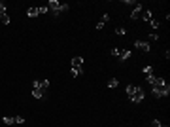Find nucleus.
Returning a JSON list of instances; mask_svg holds the SVG:
<instances>
[{
  "label": "nucleus",
  "mask_w": 170,
  "mask_h": 127,
  "mask_svg": "<svg viewBox=\"0 0 170 127\" xmlns=\"http://www.w3.org/2000/svg\"><path fill=\"white\" fill-rule=\"evenodd\" d=\"M15 123H25V118H23V116H15Z\"/></svg>",
  "instance_id": "obj_23"
},
{
  "label": "nucleus",
  "mask_w": 170,
  "mask_h": 127,
  "mask_svg": "<svg viewBox=\"0 0 170 127\" xmlns=\"http://www.w3.org/2000/svg\"><path fill=\"white\" fill-rule=\"evenodd\" d=\"M144 89H142L140 85H134V84H131V85H127V97L131 99V102H142L144 101Z\"/></svg>",
  "instance_id": "obj_2"
},
{
  "label": "nucleus",
  "mask_w": 170,
  "mask_h": 127,
  "mask_svg": "<svg viewBox=\"0 0 170 127\" xmlns=\"http://www.w3.org/2000/svg\"><path fill=\"white\" fill-rule=\"evenodd\" d=\"M161 125H163V123H161L159 120H153V121H151V127H161Z\"/></svg>",
  "instance_id": "obj_26"
},
{
  "label": "nucleus",
  "mask_w": 170,
  "mask_h": 127,
  "mask_svg": "<svg viewBox=\"0 0 170 127\" xmlns=\"http://www.w3.org/2000/svg\"><path fill=\"white\" fill-rule=\"evenodd\" d=\"M0 23H2V25H10V13H8V11H6V13H0Z\"/></svg>",
  "instance_id": "obj_12"
},
{
  "label": "nucleus",
  "mask_w": 170,
  "mask_h": 127,
  "mask_svg": "<svg viewBox=\"0 0 170 127\" xmlns=\"http://www.w3.org/2000/svg\"><path fill=\"white\" fill-rule=\"evenodd\" d=\"M119 51H121V49H119V47H113V49L110 51V53H112V55H113V57H115V59H117V57H119Z\"/></svg>",
  "instance_id": "obj_22"
},
{
  "label": "nucleus",
  "mask_w": 170,
  "mask_h": 127,
  "mask_svg": "<svg viewBox=\"0 0 170 127\" xmlns=\"http://www.w3.org/2000/svg\"><path fill=\"white\" fill-rule=\"evenodd\" d=\"M115 32L119 34V36H123V34L127 32V29H125V27H117V29H115Z\"/></svg>",
  "instance_id": "obj_20"
},
{
  "label": "nucleus",
  "mask_w": 170,
  "mask_h": 127,
  "mask_svg": "<svg viewBox=\"0 0 170 127\" xmlns=\"http://www.w3.org/2000/svg\"><path fill=\"white\" fill-rule=\"evenodd\" d=\"M145 80H148L149 85H153V84H155V80H157V76H155V74H149V76H145Z\"/></svg>",
  "instance_id": "obj_17"
},
{
  "label": "nucleus",
  "mask_w": 170,
  "mask_h": 127,
  "mask_svg": "<svg viewBox=\"0 0 170 127\" xmlns=\"http://www.w3.org/2000/svg\"><path fill=\"white\" fill-rule=\"evenodd\" d=\"M161 127H163V125H161Z\"/></svg>",
  "instance_id": "obj_27"
},
{
  "label": "nucleus",
  "mask_w": 170,
  "mask_h": 127,
  "mask_svg": "<svg viewBox=\"0 0 170 127\" xmlns=\"http://www.w3.org/2000/svg\"><path fill=\"white\" fill-rule=\"evenodd\" d=\"M38 13H40V15L49 13V8H47V6H40V8H38Z\"/></svg>",
  "instance_id": "obj_18"
},
{
  "label": "nucleus",
  "mask_w": 170,
  "mask_h": 127,
  "mask_svg": "<svg viewBox=\"0 0 170 127\" xmlns=\"http://www.w3.org/2000/svg\"><path fill=\"white\" fill-rule=\"evenodd\" d=\"M142 10H144V8H142V4H136L134 11L131 13V19H138V17H140V13H142Z\"/></svg>",
  "instance_id": "obj_9"
},
{
  "label": "nucleus",
  "mask_w": 170,
  "mask_h": 127,
  "mask_svg": "<svg viewBox=\"0 0 170 127\" xmlns=\"http://www.w3.org/2000/svg\"><path fill=\"white\" fill-rule=\"evenodd\" d=\"M134 47H136V49H140V51H144V53H148V51L151 49L149 42H145V40H136L134 42Z\"/></svg>",
  "instance_id": "obj_4"
},
{
  "label": "nucleus",
  "mask_w": 170,
  "mask_h": 127,
  "mask_svg": "<svg viewBox=\"0 0 170 127\" xmlns=\"http://www.w3.org/2000/svg\"><path fill=\"white\" fill-rule=\"evenodd\" d=\"M32 87H38V89L46 91L47 87H49V80H36L34 84H32Z\"/></svg>",
  "instance_id": "obj_5"
},
{
  "label": "nucleus",
  "mask_w": 170,
  "mask_h": 127,
  "mask_svg": "<svg viewBox=\"0 0 170 127\" xmlns=\"http://www.w3.org/2000/svg\"><path fill=\"white\" fill-rule=\"evenodd\" d=\"M149 40H159V34H157V32H151V34H149Z\"/></svg>",
  "instance_id": "obj_25"
},
{
  "label": "nucleus",
  "mask_w": 170,
  "mask_h": 127,
  "mask_svg": "<svg viewBox=\"0 0 170 127\" xmlns=\"http://www.w3.org/2000/svg\"><path fill=\"white\" fill-rule=\"evenodd\" d=\"M119 61H129V59H131V51H127V49H121L119 51Z\"/></svg>",
  "instance_id": "obj_10"
},
{
  "label": "nucleus",
  "mask_w": 170,
  "mask_h": 127,
  "mask_svg": "<svg viewBox=\"0 0 170 127\" xmlns=\"http://www.w3.org/2000/svg\"><path fill=\"white\" fill-rule=\"evenodd\" d=\"M144 74H145V76L153 74V66H144Z\"/></svg>",
  "instance_id": "obj_21"
},
{
  "label": "nucleus",
  "mask_w": 170,
  "mask_h": 127,
  "mask_svg": "<svg viewBox=\"0 0 170 127\" xmlns=\"http://www.w3.org/2000/svg\"><path fill=\"white\" fill-rule=\"evenodd\" d=\"M149 25H151L153 29H159V27H161V23L157 21V19H151V21H149Z\"/></svg>",
  "instance_id": "obj_19"
},
{
  "label": "nucleus",
  "mask_w": 170,
  "mask_h": 127,
  "mask_svg": "<svg viewBox=\"0 0 170 127\" xmlns=\"http://www.w3.org/2000/svg\"><path fill=\"white\" fill-rule=\"evenodd\" d=\"M38 6H30V8H28V10H27V17H30V19H34V17H38Z\"/></svg>",
  "instance_id": "obj_8"
},
{
  "label": "nucleus",
  "mask_w": 170,
  "mask_h": 127,
  "mask_svg": "<svg viewBox=\"0 0 170 127\" xmlns=\"http://www.w3.org/2000/svg\"><path fill=\"white\" fill-rule=\"evenodd\" d=\"M32 97L38 99V101H42V99H46V91L38 89V87H32Z\"/></svg>",
  "instance_id": "obj_6"
},
{
  "label": "nucleus",
  "mask_w": 170,
  "mask_h": 127,
  "mask_svg": "<svg viewBox=\"0 0 170 127\" xmlns=\"http://www.w3.org/2000/svg\"><path fill=\"white\" fill-rule=\"evenodd\" d=\"M151 91H153V95L155 97H168V93H170V85H168V82L164 80V78H157L155 80V84L151 85Z\"/></svg>",
  "instance_id": "obj_1"
},
{
  "label": "nucleus",
  "mask_w": 170,
  "mask_h": 127,
  "mask_svg": "<svg viewBox=\"0 0 170 127\" xmlns=\"http://www.w3.org/2000/svg\"><path fill=\"white\" fill-rule=\"evenodd\" d=\"M72 66H83V59L81 57H72Z\"/></svg>",
  "instance_id": "obj_14"
},
{
  "label": "nucleus",
  "mask_w": 170,
  "mask_h": 127,
  "mask_svg": "<svg viewBox=\"0 0 170 127\" xmlns=\"http://www.w3.org/2000/svg\"><path fill=\"white\" fill-rule=\"evenodd\" d=\"M2 121H4L6 125H13V123H15V118H11V116H4V118H2Z\"/></svg>",
  "instance_id": "obj_15"
},
{
  "label": "nucleus",
  "mask_w": 170,
  "mask_h": 127,
  "mask_svg": "<svg viewBox=\"0 0 170 127\" xmlns=\"http://www.w3.org/2000/svg\"><path fill=\"white\" fill-rule=\"evenodd\" d=\"M108 21H110V15H108V13H104L102 17H100V21L96 23V30H102V29H104V25H106Z\"/></svg>",
  "instance_id": "obj_7"
},
{
  "label": "nucleus",
  "mask_w": 170,
  "mask_h": 127,
  "mask_svg": "<svg viewBox=\"0 0 170 127\" xmlns=\"http://www.w3.org/2000/svg\"><path fill=\"white\" fill-rule=\"evenodd\" d=\"M0 13H6V2H0Z\"/></svg>",
  "instance_id": "obj_24"
},
{
  "label": "nucleus",
  "mask_w": 170,
  "mask_h": 127,
  "mask_svg": "<svg viewBox=\"0 0 170 127\" xmlns=\"http://www.w3.org/2000/svg\"><path fill=\"white\" fill-rule=\"evenodd\" d=\"M47 8H49V13L53 15V17H59L60 13H63V11H66L68 8V4H60V2H57V0H49V2H47Z\"/></svg>",
  "instance_id": "obj_3"
},
{
  "label": "nucleus",
  "mask_w": 170,
  "mask_h": 127,
  "mask_svg": "<svg viewBox=\"0 0 170 127\" xmlns=\"http://www.w3.org/2000/svg\"><path fill=\"white\" fill-rule=\"evenodd\" d=\"M140 15H142V19H144V21H148V23L153 19V17H151V11H148V10H142Z\"/></svg>",
  "instance_id": "obj_13"
},
{
  "label": "nucleus",
  "mask_w": 170,
  "mask_h": 127,
  "mask_svg": "<svg viewBox=\"0 0 170 127\" xmlns=\"http://www.w3.org/2000/svg\"><path fill=\"white\" fill-rule=\"evenodd\" d=\"M70 74H72L74 78H76V76H81V74H83V66H72V72H70Z\"/></svg>",
  "instance_id": "obj_11"
},
{
  "label": "nucleus",
  "mask_w": 170,
  "mask_h": 127,
  "mask_svg": "<svg viewBox=\"0 0 170 127\" xmlns=\"http://www.w3.org/2000/svg\"><path fill=\"white\" fill-rule=\"evenodd\" d=\"M117 85H119V80H117V78H112V80L108 82V87H110V89H115Z\"/></svg>",
  "instance_id": "obj_16"
}]
</instances>
